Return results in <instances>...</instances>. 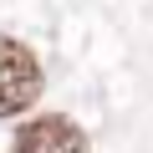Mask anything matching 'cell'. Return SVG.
I'll return each instance as SVG.
<instances>
[{
    "instance_id": "obj_1",
    "label": "cell",
    "mask_w": 153,
    "mask_h": 153,
    "mask_svg": "<svg viewBox=\"0 0 153 153\" xmlns=\"http://www.w3.org/2000/svg\"><path fill=\"white\" fill-rule=\"evenodd\" d=\"M46 87L41 76V61L26 41L16 36H0V117H21Z\"/></svg>"
},
{
    "instance_id": "obj_2",
    "label": "cell",
    "mask_w": 153,
    "mask_h": 153,
    "mask_svg": "<svg viewBox=\"0 0 153 153\" xmlns=\"http://www.w3.org/2000/svg\"><path fill=\"white\" fill-rule=\"evenodd\" d=\"M10 153H92V138L82 133V123H71L61 112H41L21 123Z\"/></svg>"
}]
</instances>
